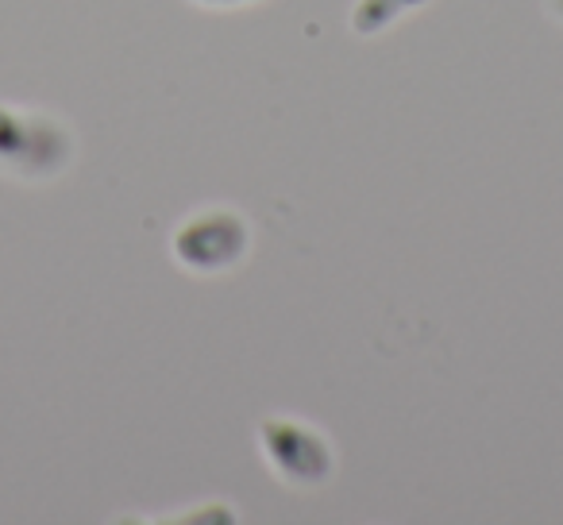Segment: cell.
Listing matches in <instances>:
<instances>
[{"mask_svg": "<svg viewBox=\"0 0 563 525\" xmlns=\"http://www.w3.org/2000/svg\"><path fill=\"white\" fill-rule=\"evenodd\" d=\"M74 158V140L55 117L0 105V174L55 178Z\"/></svg>", "mask_w": 563, "mask_h": 525, "instance_id": "1", "label": "cell"}, {"mask_svg": "<svg viewBox=\"0 0 563 525\" xmlns=\"http://www.w3.org/2000/svg\"><path fill=\"white\" fill-rule=\"evenodd\" d=\"M247 225L243 217L228 209H209L189 217L186 225L174 232V255L181 267L197 271V275H217L224 267H235L247 255Z\"/></svg>", "mask_w": 563, "mask_h": 525, "instance_id": "2", "label": "cell"}, {"mask_svg": "<svg viewBox=\"0 0 563 525\" xmlns=\"http://www.w3.org/2000/svg\"><path fill=\"white\" fill-rule=\"evenodd\" d=\"M258 440H263L271 468L286 483L317 486L332 475V448L324 433H317L313 425L294 422V417H266Z\"/></svg>", "mask_w": 563, "mask_h": 525, "instance_id": "3", "label": "cell"}, {"mask_svg": "<svg viewBox=\"0 0 563 525\" xmlns=\"http://www.w3.org/2000/svg\"><path fill=\"white\" fill-rule=\"evenodd\" d=\"M421 4L424 0H360L352 24H355V32H363V35L383 32L386 24H394V20L406 17V12L421 9Z\"/></svg>", "mask_w": 563, "mask_h": 525, "instance_id": "4", "label": "cell"}, {"mask_svg": "<svg viewBox=\"0 0 563 525\" xmlns=\"http://www.w3.org/2000/svg\"><path fill=\"white\" fill-rule=\"evenodd\" d=\"M205 4H224V0H205ZM228 4H235V0H228Z\"/></svg>", "mask_w": 563, "mask_h": 525, "instance_id": "5", "label": "cell"}, {"mask_svg": "<svg viewBox=\"0 0 563 525\" xmlns=\"http://www.w3.org/2000/svg\"><path fill=\"white\" fill-rule=\"evenodd\" d=\"M555 9H560V17H563V0H560V4H555Z\"/></svg>", "mask_w": 563, "mask_h": 525, "instance_id": "6", "label": "cell"}]
</instances>
